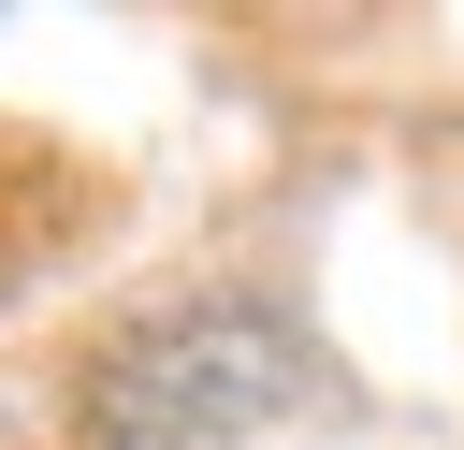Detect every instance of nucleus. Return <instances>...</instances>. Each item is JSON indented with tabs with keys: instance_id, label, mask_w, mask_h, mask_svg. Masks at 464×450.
<instances>
[{
	"instance_id": "1",
	"label": "nucleus",
	"mask_w": 464,
	"mask_h": 450,
	"mask_svg": "<svg viewBox=\"0 0 464 450\" xmlns=\"http://www.w3.org/2000/svg\"><path fill=\"white\" fill-rule=\"evenodd\" d=\"M276 392H290V363H276L261 319H174V334H145V348L116 363L102 435H232V421H261Z\"/></svg>"
}]
</instances>
